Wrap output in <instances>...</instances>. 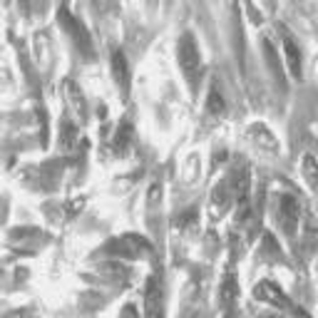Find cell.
<instances>
[{
	"label": "cell",
	"instance_id": "cell-1",
	"mask_svg": "<svg viewBox=\"0 0 318 318\" xmlns=\"http://www.w3.org/2000/svg\"><path fill=\"white\" fill-rule=\"evenodd\" d=\"M303 174L308 179L311 186H318V179H316V164H313V157H306V162H303Z\"/></svg>",
	"mask_w": 318,
	"mask_h": 318
}]
</instances>
